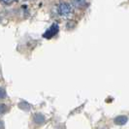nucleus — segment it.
I'll use <instances>...</instances> for the list:
<instances>
[{
  "instance_id": "1",
  "label": "nucleus",
  "mask_w": 129,
  "mask_h": 129,
  "mask_svg": "<svg viewBox=\"0 0 129 129\" xmlns=\"http://www.w3.org/2000/svg\"><path fill=\"white\" fill-rule=\"evenodd\" d=\"M73 13V6L68 2H60L57 5V14L62 18H69Z\"/></svg>"
},
{
  "instance_id": "2",
  "label": "nucleus",
  "mask_w": 129,
  "mask_h": 129,
  "mask_svg": "<svg viewBox=\"0 0 129 129\" xmlns=\"http://www.w3.org/2000/svg\"><path fill=\"white\" fill-rule=\"evenodd\" d=\"M58 31H59V26H58L56 23H53V24L43 34V37L46 39H52L57 34Z\"/></svg>"
},
{
  "instance_id": "3",
  "label": "nucleus",
  "mask_w": 129,
  "mask_h": 129,
  "mask_svg": "<svg viewBox=\"0 0 129 129\" xmlns=\"http://www.w3.org/2000/svg\"><path fill=\"white\" fill-rule=\"evenodd\" d=\"M33 120H34V122L36 123V124L40 125V124H43V123L45 122L46 118L42 114H36L33 116Z\"/></svg>"
},
{
  "instance_id": "4",
  "label": "nucleus",
  "mask_w": 129,
  "mask_h": 129,
  "mask_svg": "<svg viewBox=\"0 0 129 129\" xmlns=\"http://www.w3.org/2000/svg\"><path fill=\"white\" fill-rule=\"evenodd\" d=\"M128 121V117L126 116H118L115 118V123L117 125H123Z\"/></svg>"
},
{
  "instance_id": "5",
  "label": "nucleus",
  "mask_w": 129,
  "mask_h": 129,
  "mask_svg": "<svg viewBox=\"0 0 129 129\" xmlns=\"http://www.w3.org/2000/svg\"><path fill=\"white\" fill-rule=\"evenodd\" d=\"M72 4H73L74 6L78 7V8H83V7L86 6L88 3H87L86 1H79V0H76V1H73Z\"/></svg>"
},
{
  "instance_id": "6",
  "label": "nucleus",
  "mask_w": 129,
  "mask_h": 129,
  "mask_svg": "<svg viewBox=\"0 0 129 129\" xmlns=\"http://www.w3.org/2000/svg\"><path fill=\"white\" fill-rule=\"evenodd\" d=\"M19 107L21 109V110H25V111L30 109V105H29L28 103H26V102H24V101H23V102H21V103H19Z\"/></svg>"
},
{
  "instance_id": "7",
  "label": "nucleus",
  "mask_w": 129,
  "mask_h": 129,
  "mask_svg": "<svg viewBox=\"0 0 129 129\" xmlns=\"http://www.w3.org/2000/svg\"><path fill=\"white\" fill-rule=\"evenodd\" d=\"M7 111H8V106L5 104H0V115L5 114Z\"/></svg>"
},
{
  "instance_id": "8",
  "label": "nucleus",
  "mask_w": 129,
  "mask_h": 129,
  "mask_svg": "<svg viewBox=\"0 0 129 129\" xmlns=\"http://www.w3.org/2000/svg\"><path fill=\"white\" fill-rule=\"evenodd\" d=\"M6 97V90L3 87H0V99H3Z\"/></svg>"
},
{
  "instance_id": "9",
  "label": "nucleus",
  "mask_w": 129,
  "mask_h": 129,
  "mask_svg": "<svg viewBox=\"0 0 129 129\" xmlns=\"http://www.w3.org/2000/svg\"><path fill=\"white\" fill-rule=\"evenodd\" d=\"M2 4H5V5H11L13 4V1H1Z\"/></svg>"
}]
</instances>
